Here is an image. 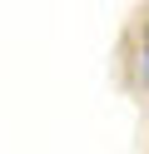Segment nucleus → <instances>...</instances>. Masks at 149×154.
Instances as JSON below:
<instances>
[{"instance_id":"obj_1","label":"nucleus","mask_w":149,"mask_h":154,"mask_svg":"<svg viewBox=\"0 0 149 154\" xmlns=\"http://www.w3.org/2000/svg\"><path fill=\"white\" fill-rule=\"evenodd\" d=\"M144 70H149V35H144Z\"/></svg>"}]
</instances>
